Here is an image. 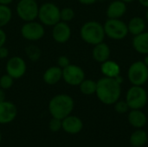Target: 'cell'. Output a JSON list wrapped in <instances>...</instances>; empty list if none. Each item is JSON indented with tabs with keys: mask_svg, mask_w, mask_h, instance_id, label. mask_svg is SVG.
I'll return each mask as SVG.
<instances>
[{
	"mask_svg": "<svg viewBox=\"0 0 148 147\" xmlns=\"http://www.w3.org/2000/svg\"><path fill=\"white\" fill-rule=\"evenodd\" d=\"M95 94L98 100L105 105H114L120 100L121 94V84L115 78L103 77L96 81Z\"/></svg>",
	"mask_w": 148,
	"mask_h": 147,
	"instance_id": "cell-1",
	"label": "cell"
},
{
	"mask_svg": "<svg viewBox=\"0 0 148 147\" xmlns=\"http://www.w3.org/2000/svg\"><path fill=\"white\" fill-rule=\"evenodd\" d=\"M75 107L73 98L65 94L54 96L49 102V112L54 118L63 120L70 115Z\"/></svg>",
	"mask_w": 148,
	"mask_h": 147,
	"instance_id": "cell-2",
	"label": "cell"
},
{
	"mask_svg": "<svg viewBox=\"0 0 148 147\" xmlns=\"http://www.w3.org/2000/svg\"><path fill=\"white\" fill-rule=\"evenodd\" d=\"M80 36L85 42L95 46L102 42L106 35L102 24L97 21H88L82 26Z\"/></svg>",
	"mask_w": 148,
	"mask_h": 147,
	"instance_id": "cell-3",
	"label": "cell"
},
{
	"mask_svg": "<svg viewBox=\"0 0 148 147\" xmlns=\"http://www.w3.org/2000/svg\"><path fill=\"white\" fill-rule=\"evenodd\" d=\"M132 109H142L146 107L148 101L147 92L142 86H132L127 92L126 100Z\"/></svg>",
	"mask_w": 148,
	"mask_h": 147,
	"instance_id": "cell-4",
	"label": "cell"
},
{
	"mask_svg": "<svg viewBox=\"0 0 148 147\" xmlns=\"http://www.w3.org/2000/svg\"><path fill=\"white\" fill-rule=\"evenodd\" d=\"M60 9L53 3H44L39 6L38 16L41 23L47 26H54L61 21Z\"/></svg>",
	"mask_w": 148,
	"mask_h": 147,
	"instance_id": "cell-5",
	"label": "cell"
},
{
	"mask_svg": "<svg viewBox=\"0 0 148 147\" xmlns=\"http://www.w3.org/2000/svg\"><path fill=\"white\" fill-rule=\"evenodd\" d=\"M103 27L105 35L113 40H122L129 33L127 24L121 19L108 18Z\"/></svg>",
	"mask_w": 148,
	"mask_h": 147,
	"instance_id": "cell-6",
	"label": "cell"
},
{
	"mask_svg": "<svg viewBox=\"0 0 148 147\" xmlns=\"http://www.w3.org/2000/svg\"><path fill=\"white\" fill-rule=\"evenodd\" d=\"M129 81L134 86H143L148 81V67L144 61H137L132 63L127 71Z\"/></svg>",
	"mask_w": 148,
	"mask_h": 147,
	"instance_id": "cell-7",
	"label": "cell"
},
{
	"mask_svg": "<svg viewBox=\"0 0 148 147\" xmlns=\"http://www.w3.org/2000/svg\"><path fill=\"white\" fill-rule=\"evenodd\" d=\"M39 6L36 0H20L16 7L19 18L24 22L35 21L38 16Z\"/></svg>",
	"mask_w": 148,
	"mask_h": 147,
	"instance_id": "cell-8",
	"label": "cell"
},
{
	"mask_svg": "<svg viewBox=\"0 0 148 147\" xmlns=\"http://www.w3.org/2000/svg\"><path fill=\"white\" fill-rule=\"evenodd\" d=\"M44 34L45 29L43 24L39 22H26L21 28L22 36L28 41H38L43 37Z\"/></svg>",
	"mask_w": 148,
	"mask_h": 147,
	"instance_id": "cell-9",
	"label": "cell"
},
{
	"mask_svg": "<svg viewBox=\"0 0 148 147\" xmlns=\"http://www.w3.org/2000/svg\"><path fill=\"white\" fill-rule=\"evenodd\" d=\"M62 79L69 86H79L85 79V73L81 67L70 63L62 69Z\"/></svg>",
	"mask_w": 148,
	"mask_h": 147,
	"instance_id": "cell-10",
	"label": "cell"
},
{
	"mask_svg": "<svg viewBox=\"0 0 148 147\" xmlns=\"http://www.w3.org/2000/svg\"><path fill=\"white\" fill-rule=\"evenodd\" d=\"M6 74L10 75L14 80L22 78L27 70V65L25 61L20 56H12L10 57L5 66Z\"/></svg>",
	"mask_w": 148,
	"mask_h": 147,
	"instance_id": "cell-11",
	"label": "cell"
},
{
	"mask_svg": "<svg viewBox=\"0 0 148 147\" xmlns=\"http://www.w3.org/2000/svg\"><path fill=\"white\" fill-rule=\"evenodd\" d=\"M17 115V108L11 101L0 102V125L11 123Z\"/></svg>",
	"mask_w": 148,
	"mask_h": 147,
	"instance_id": "cell-12",
	"label": "cell"
},
{
	"mask_svg": "<svg viewBox=\"0 0 148 147\" xmlns=\"http://www.w3.org/2000/svg\"><path fill=\"white\" fill-rule=\"evenodd\" d=\"M52 37L57 43H65L71 37V28L68 23L60 21L53 26Z\"/></svg>",
	"mask_w": 148,
	"mask_h": 147,
	"instance_id": "cell-13",
	"label": "cell"
},
{
	"mask_svg": "<svg viewBox=\"0 0 148 147\" xmlns=\"http://www.w3.org/2000/svg\"><path fill=\"white\" fill-rule=\"evenodd\" d=\"M62 129L69 134H77L82 132L83 128L82 120L79 117L71 114L62 120Z\"/></svg>",
	"mask_w": 148,
	"mask_h": 147,
	"instance_id": "cell-14",
	"label": "cell"
},
{
	"mask_svg": "<svg viewBox=\"0 0 148 147\" xmlns=\"http://www.w3.org/2000/svg\"><path fill=\"white\" fill-rule=\"evenodd\" d=\"M129 124L137 129L143 128L147 122V117L141 109H132L127 116Z\"/></svg>",
	"mask_w": 148,
	"mask_h": 147,
	"instance_id": "cell-15",
	"label": "cell"
},
{
	"mask_svg": "<svg viewBox=\"0 0 148 147\" xmlns=\"http://www.w3.org/2000/svg\"><path fill=\"white\" fill-rule=\"evenodd\" d=\"M42 79L47 85H56L62 79V69L58 66H52L45 70Z\"/></svg>",
	"mask_w": 148,
	"mask_h": 147,
	"instance_id": "cell-16",
	"label": "cell"
},
{
	"mask_svg": "<svg viewBox=\"0 0 148 147\" xmlns=\"http://www.w3.org/2000/svg\"><path fill=\"white\" fill-rule=\"evenodd\" d=\"M127 12V5L126 3L121 0L113 1L108 7L107 16L108 18H115L120 19Z\"/></svg>",
	"mask_w": 148,
	"mask_h": 147,
	"instance_id": "cell-17",
	"label": "cell"
},
{
	"mask_svg": "<svg viewBox=\"0 0 148 147\" xmlns=\"http://www.w3.org/2000/svg\"><path fill=\"white\" fill-rule=\"evenodd\" d=\"M110 48L109 46L105 42H101L96 45H95L92 55L93 58L100 63H102L108 60H109L110 57Z\"/></svg>",
	"mask_w": 148,
	"mask_h": 147,
	"instance_id": "cell-18",
	"label": "cell"
},
{
	"mask_svg": "<svg viewBox=\"0 0 148 147\" xmlns=\"http://www.w3.org/2000/svg\"><path fill=\"white\" fill-rule=\"evenodd\" d=\"M132 43L135 51L142 55H148V32L144 31L134 36Z\"/></svg>",
	"mask_w": 148,
	"mask_h": 147,
	"instance_id": "cell-19",
	"label": "cell"
},
{
	"mask_svg": "<svg viewBox=\"0 0 148 147\" xmlns=\"http://www.w3.org/2000/svg\"><path fill=\"white\" fill-rule=\"evenodd\" d=\"M101 71L106 77L115 78L121 73V68L119 64L114 61L108 60L101 63Z\"/></svg>",
	"mask_w": 148,
	"mask_h": 147,
	"instance_id": "cell-20",
	"label": "cell"
},
{
	"mask_svg": "<svg viewBox=\"0 0 148 147\" xmlns=\"http://www.w3.org/2000/svg\"><path fill=\"white\" fill-rule=\"evenodd\" d=\"M148 141V134L146 131L142 129L135 130L129 138V142L131 146L142 147L144 146Z\"/></svg>",
	"mask_w": 148,
	"mask_h": 147,
	"instance_id": "cell-21",
	"label": "cell"
},
{
	"mask_svg": "<svg viewBox=\"0 0 148 147\" xmlns=\"http://www.w3.org/2000/svg\"><path fill=\"white\" fill-rule=\"evenodd\" d=\"M128 32L133 36H137L145 31L146 23L143 18L140 16H134L128 22L127 24Z\"/></svg>",
	"mask_w": 148,
	"mask_h": 147,
	"instance_id": "cell-22",
	"label": "cell"
},
{
	"mask_svg": "<svg viewBox=\"0 0 148 147\" xmlns=\"http://www.w3.org/2000/svg\"><path fill=\"white\" fill-rule=\"evenodd\" d=\"M96 81L90 79H84L82 83L79 85L80 91L82 94L85 95H92L96 92Z\"/></svg>",
	"mask_w": 148,
	"mask_h": 147,
	"instance_id": "cell-23",
	"label": "cell"
},
{
	"mask_svg": "<svg viewBox=\"0 0 148 147\" xmlns=\"http://www.w3.org/2000/svg\"><path fill=\"white\" fill-rule=\"evenodd\" d=\"M12 17V11L8 5L0 4V28L7 25Z\"/></svg>",
	"mask_w": 148,
	"mask_h": 147,
	"instance_id": "cell-24",
	"label": "cell"
},
{
	"mask_svg": "<svg viewBox=\"0 0 148 147\" xmlns=\"http://www.w3.org/2000/svg\"><path fill=\"white\" fill-rule=\"evenodd\" d=\"M25 53H26L27 56L32 62H36L40 58L41 54H42L40 49L36 45H29V46H27L26 49H25Z\"/></svg>",
	"mask_w": 148,
	"mask_h": 147,
	"instance_id": "cell-25",
	"label": "cell"
},
{
	"mask_svg": "<svg viewBox=\"0 0 148 147\" xmlns=\"http://www.w3.org/2000/svg\"><path fill=\"white\" fill-rule=\"evenodd\" d=\"M60 17H61V21L62 22L65 23L70 22L75 17V11L72 8L65 7L60 10Z\"/></svg>",
	"mask_w": 148,
	"mask_h": 147,
	"instance_id": "cell-26",
	"label": "cell"
},
{
	"mask_svg": "<svg viewBox=\"0 0 148 147\" xmlns=\"http://www.w3.org/2000/svg\"><path fill=\"white\" fill-rule=\"evenodd\" d=\"M14 83V79L9 75L8 74H5L0 77V88L3 90L10 89Z\"/></svg>",
	"mask_w": 148,
	"mask_h": 147,
	"instance_id": "cell-27",
	"label": "cell"
},
{
	"mask_svg": "<svg viewBox=\"0 0 148 147\" xmlns=\"http://www.w3.org/2000/svg\"><path fill=\"white\" fill-rule=\"evenodd\" d=\"M114 105V110L120 114L127 113L128 112V110L130 109L126 101H120L119 100Z\"/></svg>",
	"mask_w": 148,
	"mask_h": 147,
	"instance_id": "cell-28",
	"label": "cell"
},
{
	"mask_svg": "<svg viewBox=\"0 0 148 147\" xmlns=\"http://www.w3.org/2000/svg\"><path fill=\"white\" fill-rule=\"evenodd\" d=\"M62 120L52 117V119L49 122V130L51 132H53V133H57L60 130H62Z\"/></svg>",
	"mask_w": 148,
	"mask_h": 147,
	"instance_id": "cell-29",
	"label": "cell"
},
{
	"mask_svg": "<svg viewBox=\"0 0 148 147\" xmlns=\"http://www.w3.org/2000/svg\"><path fill=\"white\" fill-rule=\"evenodd\" d=\"M70 64V60L66 55H61L57 59V66L60 67L62 69L65 68Z\"/></svg>",
	"mask_w": 148,
	"mask_h": 147,
	"instance_id": "cell-30",
	"label": "cell"
},
{
	"mask_svg": "<svg viewBox=\"0 0 148 147\" xmlns=\"http://www.w3.org/2000/svg\"><path fill=\"white\" fill-rule=\"evenodd\" d=\"M6 41H7V35L5 31L2 28H0V47L4 46Z\"/></svg>",
	"mask_w": 148,
	"mask_h": 147,
	"instance_id": "cell-31",
	"label": "cell"
},
{
	"mask_svg": "<svg viewBox=\"0 0 148 147\" xmlns=\"http://www.w3.org/2000/svg\"><path fill=\"white\" fill-rule=\"evenodd\" d=\"M8 55H9V49L4 46L0 47V59H5L8 57Z\"/></svg>",
	"mask_w": 148,
	"mask_h": 147,
	"instance_id": "cell-32",
	"label": "cell"
},
{
	"mask_svg": "<svg viewBox=\"0 0 148 147\" xmlns=\"http://www.w3.org/2000/svg\"><path fill=\"white\" fill-rule=\"evenodd\" d=\"M79 3L85 4V5H90V4H94L95 3H96L98 0H78Z\"/></svg>",
	"mask_w": 148,
	"mask_h": 147,
	"instance_id": "cell-33",
	"label": "cell"
},
{
	"mask_svg": "<svg viewBox=\"0 0 148 147\" xmlns=\"http://www.w3.org/2000/svg\"><path fill=\"white\" fill-rule=\"evenodd\" d=\"M6 101V94H5V90L2 89L0 88V102H3Z\"/></svg>",
	"mask_w": 148,
	"mask_h": 147,
	"instance_id": "cell-34",
	"label": "cell"
},
{
	"mask_svg": "<svg viewBox=\"0 0 148 147\" xmlns=\"http://www.w3.org/2000/svg\"><path fill=\"white\" fill-rule=\"evenodd\" d=\"M12 2H13V0H0V4L9 5V4L11 3Z\"/></svg>",
	"mask_w": 148,
	"mask_h": 147,
	"instance_id": "cell-35",
	"label": "cell"
},
{
	"mask_svg": "<svg viewBox=\"0 0 148 147\" xmlns=\"http://www.w3.org/2000/svg\"><path fill=\"white\" fill-rule=\"evenodd\" d=\"M139 3L142 6H144L146 8H148V0H139Z\"/></svg>",
	"mask_w": 148,
	"mask_h": 147,
	"instance_id": "cell-36",
	"label": "cell"
},
{
	"mask_svg": "<svg viewBox=\"0 0 148 147\" xmlns=\"http://www.w3.org/2000/svg\"><path fill=\"white\" fill-rule=\"evenodd\" d=\"M144 62L146 63V65L148 67V55H147V56L145 57V60H144Z\"/></svg>",
	"mask_w": 148,
	"mask_h": 147,
	"instance_id": "cell-37",
	"label": "cell"
},
{
	"mask_svg": "<svg viewBox=\"0 0 148 147\" xmlns=\"http://www.w3.org/2000/svg\"><path fill=\"white\" fill-rule=\"evenodd\" d=\"M121 1H123V2H125L127 3H131V2H133L134 0H121Z\"/></svg>",
	"mask_w": 148,
	"mask_h": 147,
	"instance_id": "cell-38",
	"label": "cell"
},
{
	"mask_svg": "<svg viewBox=\"0 0 148 147\" xmlns=\"http://www.w3.org/2000/svg\"><path fill=\"white\" fill-rule=\"evenodd\" d=\"M1 141H2V133L0 132V144H1Z\"/></svg>",
	"mask_w": 148,
	"mask_h": 147,
	"instance_id": "cell-39",
	"label": "cell"
},
{
	"mask_svg": "<svg viewBox=\"0 0 148 147\" xmlns=\"http://www.w3.org/2000/svg\"><path fill=\"white\" fill-rule=\"evenodd\" d=\"M146 16H147V22H148V10H147V14H146Z\"/></svg>",
	"mask_w": 148,
	"mask_h": 147,
	"instance_id": "cell-40",
	"label": "cell"
},
{
	"mask_svg": "<svg viewBox=\"0 0 148 147\" xmlns=\"http://www.w3.org/2000/svg\"><path fill=\"white\" fill-rule=\"evenodd\" d=\"M131 147H134V146H131Z\"/></svg>",
	"mask_w": 148,
	"mask_h": 147,
	"instance_id": "cell-41",
	"label": "cell"
},
{
	"mask_svg": "<svg viewBox=\"0 0 148 147\" xmlns=\"http://www.w3.org/2000/svg\"><path fill=\"white\" fill-rule=\"evenodd\" d=\"M147 94H148V93H147Z\"/></svg>",
	"mask_w": 148,
	"mask_h": 147,
	"instance_id": "cell-42",
	"label": "cell"
}]
</instances>
